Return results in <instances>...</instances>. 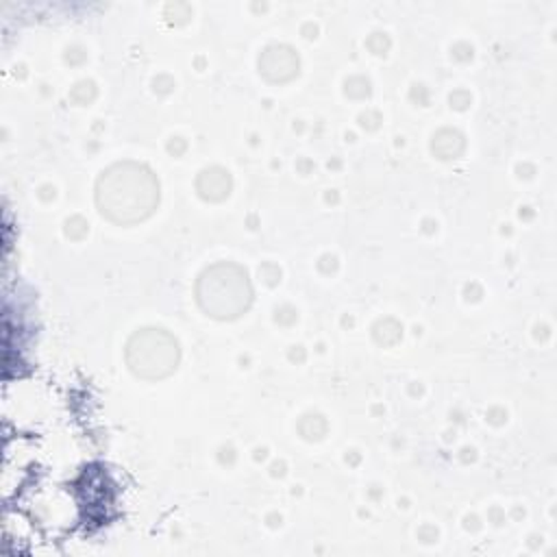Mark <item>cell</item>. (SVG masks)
<instances>
[{
  "mask_svg": "<svg viewBox=\"0 0 557 557\" xmlns=\"http://www.w3.org/2000/svg\"><path fill=\"white\" fill-rule=\"evenodd\" d=\"M207 181H211V191L207 194V198H222L224 194H228V176L222 170H209L202 174Z\"/></svg>",
  "mask_w": 557,
  "mask_h": 557,
  "instance_id": "5",
  "label": "cell"
},
{
  "mask_svg": "<svg viewBox=\"0 0 557 557\" xmlns=\"http://www.w3.org/2000/svg\"><path fill=\"white\" fill-rule=\"evenodd\" d=\"M259 67L265 78L283 83L298 72V59L289 48H268L259 59Z\"/></svg>",
  "mask_w": 557,
  "mask_h": 557,
  "instance_id": "4",
  "label": "cell"
},
{
  "mask_svg": "<svg viewBox=\"0 0 557 557\" xmlns=\"http://www.w3.org/2000/svg\"><path fill=\"white\" fill-rule=\"evenodd\" d=\"M131 370L141 379L168 376L178 361V346L172 335L161 329H144L135 333L126 348Z\"/></svg>",
  "mask_w": 557,
  "mask_h": 557,
  "instance_id": "3",
  "label": "cell"
},
{
  "mask_svg": "<svg viewBox=\"0 0 557 557\" xmlns=\"http://www.w3.org/2000/svg\"><path fill=\"white\" fill-rule=\"evenodd\" d=\"M96 200L109 220L133 224L152 213L159 200V185L144 165L117 163L100 176Z\"/></svg>",
  "mask_w": 557,
  "mask_h": 557,
  "instance_id": "1",
  "label": "cell"
},
{
  "mask_svg": "<svg viewBox=\"0 0 557 557\" xmlns=\"http://www.w3.org/2000/svg\"><path fill=\"white\" fill-rule=\"evenodd\" d=\"M196 294L200 307L213 318H235L252 298L246 272L233 263H218L205 270Z\"/></svg>",
  "mask_w": 557,
  "mask_h": 557,
  "instance_id": "2",
  "label": "cell"
}]
</instances>
